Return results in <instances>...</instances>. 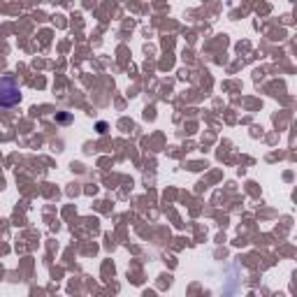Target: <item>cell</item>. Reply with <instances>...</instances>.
Returning <instances> with one entry per match:
<instances>
[{"instance_id":"obj_1","label":"cell","mask_w":297,"mask_h":297,"mask_svg":"<svg viewBox=\"0 0 297 297\" xmlns=\"http://www.w3.org/2000/svg\"><path fill=\"white\" fill-rule=\"evenodd\" d=\"M21 102V88L14 77H0V107H14Z\"/></svg>"}]
</instances>
